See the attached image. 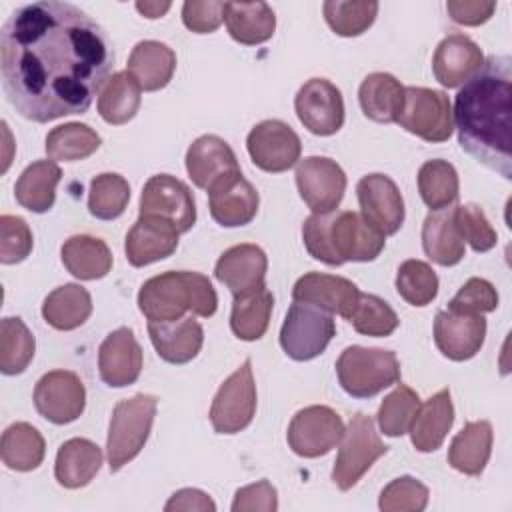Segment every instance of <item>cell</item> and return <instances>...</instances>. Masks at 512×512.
Returning <instances> with one entry per match:
<instances>
[{
    "label": "cell",
    "mask_w": 512,
    "mask_h": 512,
    "mask_svg": "<svg viewBox=\"0 0 512 512\" xmlns=\"http://www.w3.org/2000/svg\"><path fill=\"white\" fill-rule=\"evenodd\" d=\"M102 460L104 454L98 444L88 438H70L56 452L54 476L60 486L76 490L94 480Z\"/></svg>",
    "instance_id": "cell-28"
},
{
    "label": "cell",
    "mask_w": 512,
    "mask_h": 512,
    "mask_svg": "<svg viewBox=\"0 0 512 512\" xmlns=\"http://www.w3.org/2000/svg\"><path fill=\"white\" fill-rule=\"evenodd\" d=\"M332 214L334 212L308 216L302 226V240L312 258H316L328 266H340L332 254L330 240H328V228L332 222Z\"/></svg>",
    "instance_id": "cell-52"
},
{
    "label": "cell",
    "mask_w": 512,
    "mask_h": 512,
    "mask_svg": "<svg viewBox=\"0 0 512 512\" xmlns=\"http://www.w3.org/2000/svg\"><path fill=\"white\" fill-rule=\"evenodd\" d=\"M428 496L430 492L420 480L400 476L382 488L378 506L382 512H422L428 504Z\"/></svg>",
    "instance_id": "cell-48"
},
{
    "label": "cell",
    "mask_w": 512,
    "mask_h": 512,
    "mask_svg": "<svg viewBox=\"0 0 512 512\" xmlns=\"http://www.w3.org/2000/svg\"><path fill=\"white\" fill-rule=\"evenodd\" d=\"M492 440L494 432L488 420L466 422L450 442L448 464L466 476H480L490 460Z\"/></svg>",
    "instance_id": "cell-29"
},
{
    "label": "cell",
    "mask_w": 512,
    "mask_h": 512,
    "mask_svg": "<svg viewBox=\"0 0 512 512\" xmlns=\"http://www.w3.org/2000/svg\"><path fill=\"white\" fill-rule=\"evenodd\" d=\"M276 508H278V492L268 480H260V482L238 488L232 502V512H248V510L274 512Z\"/></svg>",
    "instance_id": "cell-54"
},
{
    "label": "cell",
    "mask_w": 512,
    "mask_h": 512,
    "mask_svg": "<svg viewBox=\"0 0 512 512\" xmlns=\"http://www.w3.org/2000/svg\"><path fill=\"white\" fill-rule=\"evenodd\" d=\"M60 258L64 268L78 280H100L112 270L108 244L90 234L70 236L60 248Z\"/></svg>",
    "instance_id": "cell-33"
},
{
    "label": "cell",
    "mask_w": 512,
    "mask_h": 512,
    "mask_svg": "<svg viewBox=\"0 0 512 512\" xmlns=\"http://www.w3.org/2000/svg\"><path fill=\"white\" fill-rule=\"evenodd\" d=\"M328 240L340 266L344 262H372L386 244V236L370 226L362 214L352 210L332 214Z\"/></svg>",
    "instance_id": "cell-16"
},
{
    "label": "cell",
    "mask_w": 512,
    "mask_h": 512,
    "mask_svg": "<svg viewBox=\"0 0 512 512\" xmlns=\"http://www.w3.org/2000/svg\"><path fill=\"white\" fill-rule=\"evenodd\" d=\"M358 100L366 118L380 124H390L396 122L400 114L404 86L396 76L388 72H372L362 80L358 88Z\"/></svg>",
    "instance_id": "cell-35"
},
{
    "label": "cell",
    "mask_w": 512,
    "mask_h": 512,
    "mask_svg": "<svg viewBox=\"0 0 512 512\" xmlns=\"http://www.w3.org/2000/svg\"><path fill=\"white\" fill-rule=\"evenodd\" d=\"M156 408L158 398L152 394H134L132 398L116 402L106 438L110 472L122 470L140 454L150 436Z\"/></svg>",
    "instance_id": "cell-4"
},
{
    "label": "cell",
    "mask_w": 512,
    "mask_h": 512,
    "mask_svg": "<svg viewBox=\"0 0 512 512\" xmlns=\"http://www.w3.org/2000/svg\"><path fill=\"white\" fill-rule=\"evenodd\" d=\"M130 200V184L116 172H102L92 178L88 192V212L98 220H116Z\"/></svg>",
    "instance_id": "cell-43"
},
{
    "label": "cell",
    "mask_w": 512,
    "mask_h": 512,
    "mask_svg": "<svg viewBox=\"0 0 512 512\" xmlns=\"http://www.w3.org/2000/svg\"><path fill=\"white\" fill-rule=\"evenodd\" d=\"M454 222L464 242L470 244L474 252H488L496 246V230L490 226L484 210L474 204L454 206Z\"/></svg>",
    "instance_id": "cell-49"
},
{
    "label": "cell",
    "mask_w": 512,
    "mask_h": 512,
    "mask_svg": "<svg viewBox=\"0 0 512 512\" xmlns=\"http://www.w3.org/2000/svg\"><path fill=\"white\" fill-rule=\"evenodd\" d=\"M294 110L302 126L316 136H332L344 124L342 92L326 78L306 80L296 92Z\"/></svg>",
    "instance_id": "cell-15"
},
{
    "label": "cell",
    "mask_w": 512,
    "mask_h": 512,
    "mask_svg": "<svg viewBox=\"0 0 512 512\" xmlns=\"http://www.w3.org/2000/svg\"><path fill=\"white\" fill-rule=\"evenodd\" d=\"M102 144L100 134L82 122H66L52 128L46 136V154L50 160L76 162L92 156Z\"/></svg>",
    "instance_id": "cell-41"
},
{
    "label": "cell",
    "mask_w": 512,
    "mask_h": 512,
    "mask_svg": "<svg viewBox=\"0 0 512 512\" xmlns=\"http://www.w3.org/2000/svg\"><path fill=\"white\" fill-rule=\"evenodd\" d=\"M142 90L156 92L168 86L176 70V54L170 46L158 40L138 42L128 58L126 68Z\"/></svg>",
    "instance_id": "cell-31"
},
{
    "label": "cell",
    "mask_w": 512,
    "mask_h": 512,
    "mask_svg": "<svg viewBox=\"0 0 512 512\" xmlns=\"http://www.w3.org/2000/svg\"><path fill=\"white\" fill-rule=\"evenodd\" d=\"M396 290L410 306H428L438 294V276L430 264L410 258L398 266Z\"/></svg>",
    "instance_id": "cell-47"
},
{
    "label": "cell",
    "mask_w": 512,
    "mask_h": 512,
    "mask_svg": "<svg viewBox=\"0 0 512 512\" xmlns=\"http://www.w3.org/2000/svg\"><path fill=\"white\" fill-rule=\"evenodd\" d=\"M358 296L360 290L352 280L324 272H308L300 276L292 288V300L314 304L344 320L350 318Z\"/></svg>",
    "instance_id": "cell-22"
},
{
    "label": "cell",
    "mask_w": 512,
    "mask_h": 512,
    "mask_svg": "<svg viewBox=\"0 0 512 512\" xmlns=\"http://www.w3.org/2000/svg\"><path fill=\"white\" fill-rule=\"evenodd\" d=\"M388 452V446L380 440L374 420L362 412L354 414L344 428L338 456L332 468L334 484L346 492L358 484V480L370 470V466Z\"/></svg>",
    "instance_id": "cell-6"
},
{
    "label": "cell",
    "mask_w": 512,
    "mask_h": 512,
    "mask_svg": "<svg viewBox=\"0 0 512 512\" xmlns=\"http://www.w3.org/2000/svg\"><path fill=\"white\" fill-rule=\"evenodd\" d=\"M222 16L232 40L244 46L262 44L276 30L274 10L266 2H224Z\"/></svg>",
    "instance_id": "cell-30"
},
{
    "label": "cell",
    "mask_w": 512,
    "mask_h": 512,
    "mask_svg": "<svg viewBox=\"0 0 512 512\" xmlns=\"http://www.w3.org/2000/svg\"><path fill=\"white\" fill-rule=\"evenodd\" d=\"M222 10H224V2L188 0L182 6V22L188 30L196 34H210L218 30L220 24L224 22Z\"/></svg>",
    "instance_id": "cell-53"
},
{
    "label": "cell",
    "mask_w": 512,
    "mask_h": 512,
    "mask_svg": "<svg viewBox=\"0 0 512 512\" xmlns=\"http://www.w3.org/2000/svg\"><path fill=\"white\" fill-rule=\"evenodd\" d=\"M170 2H136V10L146 18H160L170 10Z\"/></svg>",
    "instance_id": "cell-57"
},
{
    "label": "cell",
    "mask_w": 512,
    "mask_h": 512,
    "mask_svg": "<svg viewBox=\"0 0 512 512\" xmlns=\"http://www.w3.org/2000/svg\"><path fill=\"white\" fill-rule=\"evenodd\" d=\"M352 328L364 336H390L398 328V316L392 306L376 294L360 292L358 302L348 318Z\"/></svg>",
    "instance_id": "cell-46"
},
{
    "label": "cell",
    "mask_w": 512,
    "mask_h": 512,
    "mask_svg": "<svg viewBox=\"0 0 512 512\" xmlns=\"http://www.w3.org/2000/svg\"><path fill=\"white\" fill-rule=\"evenodd\" d=\"M112 64L104 30L70 2L20 6L0 30L4 94L32 122L84 114L108 82Z\"/></svg>",
    "instance_id": "cell-1"
},
{
    "label": "cell",
    "mask_w": 512,
    "mask_h": 512,
    "mask_svg": "<svg viewBox=\"0 0 512 512\" xmlns=\"http://www.w3.org/2000/svg\"><path fill=\"white\" fill-rule=\"evenodd\" d=\"M272 306L274 296L266 284L234 296L230 312V328L234 336L246 342L260 340L268 330Z\"/></svg>",
    "instance_id": "cell-37"
},
{
    "label": "cell",
    "mask_w": 512,
    "mask_h": 512,
    "mask_svg": "<svg viewBox=\"0 0 512 512\" xmlns=\"http://www.w3.org/2000/svg\"><path fill=\"white\" fill-rule=\"evenodd\" d=\"M46 454V442L28 422L10 424L0 440V456L6 468L16 472L36 470Z\"/></svg>",
    "instance_id": "cell-38"
},
{
    "label": "cell",
    "mask_w": 512,
    "mask_h": 512,
    "mask_svg": "<svg viewBox=\"0 0 512 512\" xmlns=\"http://www.w3.org/2000/svg\"><path fill=\"white\" fill-rule=\"evenodd\" d=\"M36 342L28 326L18 316L0 322V370L6 376L22 374L34 358Z\"/></svg>",
    "instance_id": "cell-42"
},
{
    "label": "cell",
    "mask_w": 512,
    "mask_h": 512,
    "mask_svg": "<svg viewBox=\"0 0 512 512\" xmlns=\"http://www.w3.org/2000/svg\"><path fill=\"white\" fill-rule=\"evenodd\" d=\"M486 338L484 314H468L456 310H440L434 318L436 348L454 362L474 358Z\"/></svg>",
    "instance_id": "cell-18"
},
{
    "label": "cell",
    "mask_w": 512,
    "mask_h": 512,
    "mask_svg": "<svg viewBox=\"0 0 512 512\" xmlns=\"http://www.w3.org/2000/svg\"><path fill=\"white\" fill-rule=\"evenodd\" d=\"M454 424V406L450 398V390L442 388L434 396H430L424 404H420L412 424H410V440L418 452H436L448 430Z\"/></svg>",
    "instance_id": "cell-27"
},
{
    "label": "cell",
    "mask_w": 512,
    "mask_h": 512,
    "mask_svg": "<svg viewBox=\"0 0 512 512\" xmlns=\"http://www.w3.org/2000/svg\"><path fill=\"white\" fill-rule=\"evenodd\" d=\"M324 20L338 36H360L366 32L378 14V2L362 0V2H342V0H328L322 4Z\"/></svg>",
    "instance_id": "cell-44"
},
{
    "label": "cell",
    "mask_w": 512,
    "mask_h": 512,
    "mask_svg": "<svg viewBox=\"0 0 512 512\" xmlns=\"http://www.w3.org/2000/svg\"><path fill=\"white\" fill-rule=\"evenodd\" d=\"M420 396L406 384H398L380 404L376 420L380 430L390 436L398 438L410 430V424L420 408Z\"/></svg>",
    "instance_id": "cell-45"
},
{
    "label": "cell",
    "mask_w": 512,
    "mask_h": 512,
    "mask_svg": "<svg viewBox=\"0 0 512 512\" xmlns=\"http://www.w3.org/2000/svg\"><path fill=\"white\" fill-rule=\"evenodd\" d=\"M92 314L90 292L74 282L54 288L42 302V318L56 330L80 328Z\"/></svg>",
    "instance_id": "cell-36"
},
{
    "label": "cell",
    "mask_w": 512,
    "mask_h": 512,
    "mask_svg": "<svg viewBox=\"0 0 512 512\" xmlns=\"http://www.w3.org/2000/svg\"><path fill=\"white\" fill-rule=\"evenodd\" d=\"M186 172L194 186L210 190L218 180L240 172V166L226 140L216 134H204L188 146Z\"/></svg>",
    "instance_id": "cell-23"
},
{
    "label": "cell",
    "mask_w": 512,
    "mask_h": 512,
    "mask_svg": "<svg viewBox=\"0 0 512 512\" xmlns=\"http://www.w3.org/2000/svg\"><path fill=\"white\" fill-rule=\"evenodd\" d=\"M98 372L106 386L126 388L142 372V348L126 326L112 330L98 348Z\"/></svg>",
    "instance_id": "cell-20"
},
{
    "label": "cell",
    "mask_w": 512,
    "mask_h": 512,
    "mask_svg": "<svg viewBox=\"0 0 512 512\" xmlns=\"http://www.w3.org/2000/svg\"><path fill=\"white\" fill-rule=\"evenodd\" d=\"M498 308V292L484 278H470L448 302V310L468 312V314H488Z\"/></svg>",
    "instance_id": "cell-51"
},
{
    "label": "cell",
    "mask_w": 512,
    "mask_h": 512,
    "mask_svg": "<svg viewBox=\"0 0 512 512\" xmlns=\"http://www.w3.org/2000/svg\"><path fill=\"white\" fill-rule=\"evenodd\" d=\"M464 240L454 222V206L430 212L422 224L424 254L440 266H456L464 258Z\"/></svg>",
    "instance_id": "cell-32"
},
{
    "label": "cell",
    "mask_w": 512,
    "mask_h": 512,
    "mask_svg": "<svg viewBox=\"0 0 512 512\" xmlns=\"http://www.w3.org/2000/svg\"><path fill=\"white\" fill-rule=\"evenodd\" d=\"M260 196L250 180L242 172L230 174L218 180L208 190V208L214 218L224 228L246 226L254 220L258 212Z\"/></svg>",
    "instance_id": "cell-19"
},
{
    "label": "cell",
    "mask_w": 512,
    "mask_h": 512,
    "mask_svg": "<svg viewBox=\"0 0 512 512\" xmlns=\"http://www.w3.org/2000/svg\"><path fill=\"white\" fill-rule=\"evenodd\" d=\"M178 230L164 218L138 216L124 240L126 260L134 268H142L172 256L178 248Z\"/></svg>",
    "instance_id": "cell-21"
},
{
    "label": "cell",
    "mask_w": 512,
    "mask_h": 512,
    "mask_svg": "<svg viewBox=\"0 0 512 512\" xmlns=\"http://www.w3.org/2000/svg\"><path fill=\"white\" fill-rule=\"evenodd\" d=\"M140 216H158L176 226L180 234L196 222L194 196L182 180L170 174H154L140 194Z\"/></svg>",
    "instance_id": "cell-11"
},
{
    "label": "cell",
    "mask_w": 512,
    "mask_h": 512,
    "mask_svg": "<svg viewBox=\"0 0 512 512\" xmlns=\"http://www.w3.org/2000/svg\"><path fill=\"white\" fill-rule=\"evenodd\" d=\"M336 374L346 394L352 398H372L400 382V362L392 350L354 344L340 352Z\"/></svg>",
    "instance_id": "cell-5"
},
{
    "label": "cell",
    "mask_w": 512,
    "mask_h": 512,
    "mask_svg": "<svg viewBox=\"0 0 512 512\" xmlns=\"http://www.w3.org/2000/svg\"><path fill=\"white\" fill-rule=\"evenodd\" d=\"M34 406L52 424H70L86 406V388L76 372H46L34 386Z\"/></svg>",
    "instance_id": "cell-14"
},
{
    "label": "cell",
    "mask_w": 512,
    "mask_h": 512,
    "mask_svg": "<svg viewBox=\"0 0 512 512\" xmlns=\"http://www.w3.org/2000/svg\"><path fill=\"white\" fill-rule=\"evenodd\" d=\"M344 436V422L330 406L314 404L298 410L286 432L288 446L302 458L326 456Z\"/></svg>",
    "instance_id": "cell-10"
},
{
    "label": "cell",
    "mask_w": 512,
    "mask_h": 512,
    "mask_svg": "<svg viewBox=\"0 0 512 512\" xmlns=\"http://www.w3.org/2000/svg\"><path fill=\"white\" fill-rule=\"evenodd\" d=\"M396 122L426 142H444L454 132L452 106L442 90L406 86Z\"/></svg>",
    "instance_id": "cell-8"
},
{
    "label": "cell",
    "mask_w": 512,
    "mask_h": 512,
    "mask_svg": "<svg viewBox=\"0 0 512 512\" xmlns=\"http://www.w3.org/2000/svg\"><path fill=\"white\" fill-rule=\"evenodd\" d=\"M484 64V54L480 46L464 36L450 34L434 50L432 70L436 80L444 88H458L470 80Z\"/></svg>",
    "instance_id": "cell-24"
},
{
    "label": "cell",
    "mask_w": 512,
    "mask_h": 512,
    "mask_svg": "<svg viewBox=\"0 0 512 512\" xmlns=\"http://www.w3.org/2000/svg\"><path fill=\"white\" fill-rule=\"evenodd\" d=\"M62 178V170L54 160H36L24 168L14 186L16 202L34 212L44 214L54 206L56 186Z\"/></svg>",
    "instance_id": "cell-34"
},
{
    "label": "cell",
    "mask_w": 512,
    "mask_h": 512,
    "mask_svg": "<svg viewBox=\"0 0 512 512\" xmlns=\"http://www.w3.org/2000/svg\"><path fill=\"white\" fill-rule=\"evenodd\" d=\"M296 186L312 214L334 212L346 192V174L332 158L308 156L296 164Z\"/></svg>",
    "instance_id": "cell-12"
},
{
    "label": "cell",
    "mask_w": 512,
    "mask_h": 512,
    "mask_svg": "<svg viewBox=\"0 0 512 512\" xmlns=\"http://www.w3.org/2000/svg\"><path fill=\"white\" fill-rule=\"evenodd\" d=\"M246 148L254 166L264 172L278 174L298 164L302 142L286 122L272 118L258 122L248 132Z\"/></svg>",
    "instance_id": "cell-13"
},
{
    "label": "cell",
    "mask_w": 512,
    "mask_h": 512,
    "mask_svg": "<svg viewBox=\"0 0 512 512\" xmlns=\"http://www.w3.org/2000/svg\"><path fill=\"white\" fill-rule=\"evenodd\" d=\"M446 10L456 24L464 26H480L488 22L496 10V2L484 0H450L446 2Z\"/></svg>",
    "instance_id": "cell-55"
},
{
    "label": "cell",
    "mask_w": 512,
    "mask_h": 512,
    "mask_svg": "<svg viewBox=\"0 0 512 512\" xmlns=\"http://www.w3.org/2000/svg\"><path fill=\"white\" fill-rule=\"evenodd\" d=\"M360 214L380 234L390 236L404 224V200L396 182L380 172L366 174L356 184Z\"/></svg>",
    "instance_id": "cell-17"
},
{
    "label": "cell",
    "mask_w": 512,
    "mask_h": 512,
    "mask_svg": "<svg viewBox=\"0 0 512 512\" xmlns=\"http://www.w3.org/2000/svg\"><path fill=\"white\" fill-rule=\"evenodd\" d=\"M458 144L480 164L512 178V60L488 56L462 84L452 110Z\"/></svg>",
    "instance_id": "cell-2"
},
{
    "label": "cell",
    "mask_w": 512,
    "mask_h": 512,
    "mask_svg": "<svg viewBox=\"0 0 512 512\" xmlns=\"http://www.w3.org/2000/svg\"><path fill=\"white\" fill-rule=\"evenodd\" d=\"M32 252V230L24 218L14 214L0 216V262L18 264Z\"/></svg>",
    "instance_id": "cell-50"
},
{
    "label": "cell",
    "mask_w": 512,
    "mask_h": 512,
    "mask_svg": "<svg viewBox=\"0 0 512 512\" xmlns=\"http://www.w3.org/2000/svg\"><path fill=\"white\" fill-rule=\"evenodd\" d=\"M458 172L442 158L428 160L418 170V192L430 212L454 206L458 200Z\"/></svg>",
    "instance_id": "cell-40"
},
{
    "label": "cell",
    "mask_w": 512,
    "mask_h": 512,
    "mask_svg": "<svg viewBox=\"0 0 512 512\" xmlns=\"http://www.w3.org/2000/svg\"><path fill=\"white\" fill-rule=\"evenodd\" d=\"M140 92H142L140 84L128 70L112 74L98 96L100 118L112 126L130 122L140 110V104H142Z\"/></svg>",
    "instance_id": "cell-39"
},
{
    "label": "cell",
    "mask_w": 512,
    "mask_h": 512,
    "mask_svg": "<svg viewBox=\"0 0 512 512\" xmlns=\"http://www.w3.org/2000/svg\"><path fill=\"white\" fill-rule=\"evenodd\" d=\"M148 336L158 356L170 364L194 360L204 344V330L194 316L174 322H148Z\"/></svg>",
    "instance_id": "cell-26"
},
{
    "label": "cell",
    "mask_w": 512,
    "mask_h": 512,
    "mask_svg": "<svg viewBox=\"0 0 512 512\" xmlns=\"http://www.w3.org/2000/svg\"><path fill=\"white\" fill-rule=\"evenodd\" d=\"M138 308L148 322H174L186 312L210 318L218 308V296L208 276L192 270H168L140 286Z\"/></svg>",
    "instance_id": "cell-3"
},
{
    "label": "cell",
    "mask_w": 512,
    "mask_h": 512,
    "mask_svg": "<svg viewBox=\"0 0 512 512\" xmlns=\"http://www.w3.org/2000/svg\"><path fill=\"white\" fill-rule=\"evenodd\" d=\"M164 510L166 512H174V510L214 512L216 504H214V500L206 492H202L198 488H182V490H178V492H174L170 496V500L166 502Z\"/></svg>",
    "instance_id": "cell-56"
},
{
    "label": "cell",
    "mask_w": 512,
    "mask_h": 512,
    "mask_svg": "<svg viewBox=\"0 0 512 512\" xmlns=\"http://www.w3.org/2000/svg\"><path fill=\"white\" fill-rule=\"evenodd\" d=\"M268 270L266 252L256 244H236L224 250L214 266V276L234 296L264 284Z\"/></svg>",
    "instance_id": "cell-25"
},
{
    "label": "cell",
    "mask_w": 512,
    "mask_h": 512,
    "mask_svg": "<svg viewBox=\"0 0 512 512\" xmlns=\"http://www.w3.org/2000/svg\"><path fill=\"white\" fill-rule=\"evenodd\" d=\"M256 414V384L252 360L246 358L218 388L210 406V424L218 434H238Z\"/></svg>",
    "instance_id": "cell-9"
},
{
    "label": "cell",
    "mask_w": 512,
    "mask_h": 512,
    "mask_svg": "<svg viewBox=\"0 0 512 512\" xmlns=\"http://www.w3.org/2000/svg\"><path fill=\"white\" fill-rule=\"evenodd\" d=\"M334 334L336 322L330 312L294 300L280 328V346L292 360L308 362L326 350Z\"/></svg>",
    "instance_id": "cell-7"
}]
</instances>
